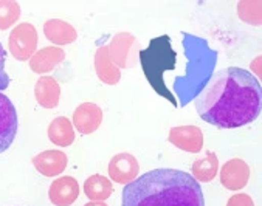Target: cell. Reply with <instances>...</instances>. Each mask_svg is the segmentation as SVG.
Instances as JSON below:
<instances>
[{
    "mask_svg": "<svg viewBox=\"0 0 262 206\" xmlns=\"http://www.w3.org/2000/svg\"><path fill=\"white\" fill-rule=\"evenodd\" d=\"M194 102L195 112L205 123L236 129L260 115L262 88L248 70L230 67L211 76Z\"/></svg>",
    "mask_w": 262,
    "mask_h": 206,
    "instance_id": "6da1fadb",
    "label": "cell"
},
{
    "mask_svg": "<svg viewBox=\"0 0 262 206\" xmlns=\"http://www.w3.org/2000/svg\"><path fill=\"white\" fill-rule=\"evenodd\" d=\"M121 206H205V198L191 174L154 169L124 186Z\"/></svg>",
    "mask_w": 262,
    "mask_h": 206,
    "instance_id": "7a4b0ae2",
    "label": "cell"
},
{
    "mask_svg": "<svg viewBox=\"0 0 262 206\" xmlns=\"http://www.w3.org/2000/svg\"><path fill=\"white\" fill-rule=\"evenodd\" d=\"M182 45L185 51V72L174 78L172 96L179 99V107H185L194 101L206 87L217 64V51L208 45L203 37L182 33Z\"/></svg>",
    "mask_w": 262,
    "mask_h": 206,
    "instance_id": "3957f363",
    "label": "cell"
},
{
    "mask_svg": "<svg viewBox=\"0 0 262 206\" xmlns=\"http://www.w3.org/2000/svg\"><path fill=\"white\" fill-rule=\"evenodd\" d=\"M138 58L141 61L144 75L155 91L174 102L176 99L168 90L165 81V73L174 70L177 65V53L171 45V37H155L147 48L140 50Z\"/></svg>",
    "mask_w": 262,
    "mask_h": 206,
    "instance_id": "277c9868",
    "label": "cell"
},
{
    "mask_svg": "<svg viewBox=\"0 0 262 206\" xmlns=\"http://www.w3.org/2000/svg\"><path fill=\"white\" fill-rule=\"evenodd\" d=\"M109 47V56L118 68H132L140 56V42L127 31L117 33Z\"/></svg>",
    "mask_w": 262,
    "mask_h": 206,
    "instance_id": "5b68a950",
    "label": "cell"
},
{
    "mask_svg": "<svg viewBox=\"0 0 262 206\" xmlns=\"http://www.w3.org/2000/svg\"><path fill=\"white\" fill-rule=\"evenodd\" d=\"M39 43V36L31 24H19L13 28L8 37L10 51L16 61H30L36 53Z\"/></svg>",
    "mask_w": 262,
    "mask_h": 206,
    "instance_id": "8992f818",
    "label": "cell"
},
{
    "mask_svg": "<svg viewBox=\"0 0 262 206\" xmlns=\"http://www.w3.org/2000/svg\"><path fill=\"white\" fill-rule=\"evenodd\" d=\"M17 112L11 99L0 91V153L5 152L17 135Z\"/></svg>",
    "mask_w": 262,
    "mask_h": 206,
    "instance_id": "52a82bcc",
    "label": "cell"
},
{
    "mask_svg": "<svg viewBox=\"0 0 262 206\" xmlns=\"http://www.w3.org/2000/svg\"><path fill=\"white\" fill-rule=\"evenodd\" d=\"M109 177L118 185H129L134 181L140 172V165L137 158L127 152L117 153L109 162Z\"/></svg>",
    "mask_w": 262,
    "mask_h": 206,
    "instance_id": "ba28073f",
    "label": "cell"
},
{
    "mask_svg": "<svg viewBox=\"0 0 262 206\" xmlns=\"http://www.w3.org/2000/svg\"><path fill=\"white\" fill-rule=\"evenodd\" d=\"M169 143L180 150L199 153L203 149V133L197 126H177L169 130Z\"/></svg>",
    "mask_w": 262,
    "mask_h": 206,
    "instance_id": "9c48e42d",
    "label": "cell"
},
{
    "mask_svg": "<svg viewBox=\"0 0 262 206\" xmlns=\"http://www.w3.org/2000/svg\"><path fill=\"white\" fill-rule=\"evenodd\" d=\"M31 162L37 169V172L42 174L43 177H56L66 171L69 158L62 150L51 149L37 153L36 157H33Z\"/></svg>",
    "mask_w": 262,
    "mask_h": 206,
    "instance_id": "30bf717a",
    "label": "cell"
},
{
    "mask_svg": "<svg viewBox=\"0 0 262 206\" xmlns=\"http://www.w3.org/2000/svg\"><path fill=\"white\" fill-rule=\"evenodd\" d=\"M250 180V168L241 158L228 160L221 169V183L230 191H239L247 186Z\"/></svg>",
    "mask_w": 262,
    "mask_h": 206,
    "instance_id": "8fae6325",
    "label": "cell"
},
{
    "mask_svg": "<svg viewBox=\"0 0 262 206\" xmlns=\"http://www.w3.org/2000/svg\"><path fill=\"white\" fill-rule=\"evenodd\" d=\"M50 201L55 206H70L79 197V185L73 177H59L50 185Z\"/></svg>",
    "mask_w": 262,
    "mask_h": 206,
    "instance_id": "7c38bea8",
    "label": "cell"
},
{
    "mask_svg": "<svg viewBox=\"0 0 262 206\" xmlns=\"http://www.w3.org/2000/svg\"><path fill=\"white\" fill-rule=\"evenodd\" d=\"M102 123V110L95 102H82L73 112L75 129L82 135L93 133Z\"/></svg>",
    "mask_w": 262,
    "mask_h": 206,
    "instance_id": "4fadbf2b",
    "label": "cell"
},
{
    "mask_svg": "<svg viewBox=\"0 0 262 206\" xmlns=\"http://www.w3.org/2000/svg\"><path fill=\"white\" fill-rule=\"evenodd\" d=\"M66 59V51L61 47H45L37 50L30 59V68L34 73L43 75L55 70Z\"/></svg>",
    "mask_w": 262,
    "mask_h": 206,
    "instance_id": "5bb4252c",
    "label": "cell"
},
{
    "mask_svg": "<svg viewBox=\"0 0 262 206\" xmlns=\"http://www.w3.org/2000/svg\"><path fill=\"white\" fill-rule=\"evenodd\" d=\"M95 72L101 82L107 85H117L121 79V72L112 62L107 45H101L95 51Z\"/></svg>",
    "mask_w": 262,
    "mask_h": 206,
    "instance_id": "9a60e30c",
    "label": "cell"
},
{
    "mask_svg": "<svg viewBox=\"0 0 262 206\" xmlns=\"http://www.w3.org/2000/svg\"><path fill=\"white\" fill-rule=\"evenodd\" d=\"M34 98L37 104L43 109H55L59 104L61 98V87L55 78L42 76L37 79L34 85Z\"/></svg>",
    "mask_w": 262,
    "mask_h": 206,
    "instance_id": "2e32d148",
    "label": "cell"
},
{
    "mask_svg": "<svg viewBox=\"0 0 262 206\" xmlns=\"http://www.w3.org/2000/svg\"><path fill=\"white\" fill-rule=\"evenodd\" d=\"M45 37L55 45H69L76 40L78 33L73 25L61 19H50L43 24Z\"/></svg>",
    "mask_w": 262,
    "mask_h": 206,
    "instance_id": "e0dca14e",
    "label": "cell"
},
{
    "mask_svg": "<svg viewBox=\"0 0 262 206\" xmlns=\"http://www.w3.org/2000/svg\"><path fill=\"white\" fill-rule=\"evenodd\" d=\"M48 138L50 141L61 146V147H69L75 141V127L72 121L66 117H58L48 126Z\"/></svg>",
    "mask_w": 262,
    "mask_h": 206,
    "instance_id": "ac0fdd59",
    "label": "cell"
},
{
    "mask_svg": "<svg viewBox=\"0 0 262 206\" xmlns=\"http://www.w3.org/2000/svg\"><path fill=\"white\" fill-rule=\"evenodd\" d=\"M84 192L92 201H104L114 194V186L107 177L95 174L84 181Z\"/></svg>",
    "mask_w": 262,
    "mask_h": 206,
    "instance_id": "d6986e66",
    "label": "cell"
},
{
    "mask_svg": "<svg viewBox=\"0 0 262 206\" xmlns=\"http://www.w3.org/2000/svg\"><path fill=\"white\" fill-rule=\"evenodd\" d=\"M192 177L199 183H208L214 180L219 171V160L214 152H206L203 158H199L192 163Z\"/></svg>",
    "mask_w": 262,
    "mask_h": 206,
    "instance_id": "ffe728a7",
    "label": "cell"
},
{
    "mask_svg": "<svg viewBox=\"0 0 262 206\" xmlns=\"http://www.w3.org/2000/svg\"><path fill=\"white\" fill-rule=\"evenodd\" d=\"M20 17V7L14 0H0V30H8Z\"/></svg>",
    "mask_w": 262,
    "mask_h": 206,
    "instance_id": "44dd1931",
    "label": "cell"
},
{
    "mask_svg": "<svg viewBox=\"0 0 262 206\" xmlns=\"http://www.w3.org/2000/svg\"><path fill=\"white\" fill-rule=\"evenodd\" d=\"M260 2H239L237 5V13L239 17L251 25H260L262 24V16H260Z\"/></svg>",
    "mask_w": 262,
    "mask_h": 206,
    "instance_id": "7402d4cb",
    "label": "cell"
},
{
    "mask_svg": "<svg viewBox=\"0 0 262 206\" xmlns=\"http://www.w3.org/2000/svg\"><path fill=\"white\" fill-rule=\"evenodd\" d=\"M5 62H7V51H5L2 42H0V91L7 90L11 82L8 73L5 72Z\"/></svg>",
    "mask_w": 262,
    "mask_h": 206,
    "instance_id": "603a6c76",
    "label": "cell"
},
{
    "mask_svg": "<svg viewBox=\"0 0 262 206\" xmlns=\"http://www.w3.org/2000/svg\"><path fill=\"white\" fill-rule=\"evenodd\" d=\"M227 206H254L253 198L248 194H234L230 197V200L227 201Z\"/></svg>",
    "mask_w": 262,
    "mask_h": 206,
    "instance_id": "cb8c5ba5",
    "label": "cell"
},
{
    "mask_svg": "<svg viewBox=\"0 0 262 206\" xmlns=\"http://www.w3.org/2000/svg\"><path fill=\"white\" fill-rule=\"evenodd\" d=\"M84 206H109V204H106L104 201H89Z\"/></svg>",
    "mask_w": 262,
    "mask_h": 206,
    "instance_id": "d4e9b609",
    "label": "cell"
}]
</instances>
